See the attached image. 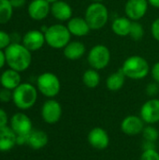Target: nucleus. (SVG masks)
<instances>
[{
    "label": "nucleus",
    "mask_w": 159,
    "mask_h": 160,
    "mask_svg": "<svg viewBox=\"0 0 159 160\" xmlns=\"http://www.w3.org/2000/svg\"><path fill=\"white\" fill-rule=\"evenodd\" d=\"M51 14L59 22H67L72 18L73 10L67 2L59 0L51 5Z\"/></svg>",
    "instance_id": "nucleus-16"
},
{
    "label": "nucleus",
    "mask_w": 159,
    "mask_h": 160,
    "mask_svg": "<svg viewBox=\"0 0 159 160\" xmlns=\"http://www.w3.org/2000/svg\"><path fill=\"white\" fill-rule=\"evenodd\" d=\"M87 141L92 148L97 150H104L110 144V136L103 128L97 127L89 131Z\"/></svg>",
    "instance_id": "nucleus-12"
},
{
    "label": "nucleus",
    "mask_w": 159,
    "mask_h": 160,
    "mask_svg": "<svg viewBox=\"0 0 159 160\" xmlns=\"http://www.w3.org/2000/svg\"><path fill=\"white\" fill-rule=\"evenodd\" d=\"M142 134L144 138V141H148V142H156L159 138V132L157 128H156L152 125H148L144 127Z\"/></svg>",
    "instance_id": "nucleus-27"
},
{
    "label": "nucleus",
    "mask_w": 159,
    "mask_h": 160,
    "mask_svg": "<svg viewBox=\"0 0 159 160\" xmlns=\"http://www.w3.org/2000/svg\"><path fill=\"white\" fill-rule=\"evenodd\" d=\"M149 5L155 8H159V0H147Z\"/></svg>",
    "instance_id": "nucleus-38"
},
{
    "label": "nucleus",
    "mask_w": 159,
    "mask_h": 160,
    "mask_svg": "<svg viewBox=\"0 0 159 160\" xmlns=\"http://www.w3.org/2000/svg\"><path fill=\"white\" fill-rule=\"evenodd\" d=\"M63 110L61 104L53 98L46 100L41 107V117L43 121L49 125H54L59 122Z\"/></svg>",
    "instance_id": "nucleus-8"
},
{
    "label": "nucleus",
    "mask_w": 159,
    "mask_h": 160,
    "mask_svg": "<svg viewBox=\"0 0 159 160\" xmlns=\"http://www.w3.org/2000/svg\"><path fill=\"white\" fill-rule=\"evenodd\" d=\"M92 2H102L103 0H91Z\"/></svg>",
    "instance_id": "nucleus-40"
},
{
    "label": "nucleus",
    "mask_w": 159,
    "mask_h": 160,
    "mask_svg": "<svg viewBox=\"0 0 159 160\" xmlns=\"http://www.w3.org/2000/svg\"><path fill=\"white\" fill-rule=\"evenodd\" d=\"M37 88L32 83L22 82L12 91V101L18 109L26 111L36 104L37 100Z\"/></svg>",
    "instance_id": "nucleus-2"
},
{
    "label": "nucleus",
    "mask_w": 159,
    "mask_h": 160,
    "mask_svg": "<svg viewBox=\"0 0 159 160\" xmlns=\"http://www.w3.org/2000/svg\"><path fill=\"white\" fill-rule=\"evenodd\" d=\"M86 52L85 45L79 40L70 41L64 49L63 53L64 56L70 61H77L81 59Z\"/></svg>",
    "instance_id": "nucleus-18"
},
{
    "label": "nucleus",
    "mask_w": 159,
    "mask_h": 160,
    "mask_svg": "<svg viewBox=\"0 0 159 160\" xmlns=\"http://www.w3.org/2000/svg\"><path fill=\"white\" fill-rule=\"evenodd\" d=\"M28 135H17L16 144L17 145H21V146L27 144L28 143Z\"/></svg>",
    "instance_id": "nucleus-35"
},
{
    "label": "nucleus",
    "mask_w": 159,
    "mask_h": 160,
    "mask_svg": "<svg viewBox=\"0 0 159 160\" xmlns=\"http://www.w3.org/2000/svg\"><path fill=\"white\" fill-rule=\"evenodd\" d=\"M37 88L44 97L53 98L61 91V82L56 74L43 72L37 79Z\"/></svg>",
    "instance_id": "nucleus-6"
},
{
    "label": "nucleus",
    "mask_w": 159,
    "mask_h": 160,
    "mask_svg": "<svg viewBox=\"0 0 159 160\" xmlns=\"http://www.w3.org/2000/svg\"><path fill=\"white\" fill-rule=\"evenodd\" d=\"M147 0H127L125 4V14L131 21H140L148 11Z\"/></svg>",
    "instance_id": "nucleus-10"
},
{
    "label": "nucleus",
    "mask_w": 159,
    "mask_h": 160,
    "mask_svg": "<svg viewBox=\"0 0 159 160\" xmlns=\"http://www.w3.org/2000/svg\"><path fill=\"white\" fill-rule=\"evenodd\" d=\"M13 10L9 0H0V24H6L11 20Z\"/></svg>",
    "instance_id": "nucleus-25"
},
{
    "label": "nucleus",
    "mask_w": 159,
    "mask_h": 160,
    "mask_svg": "<svg viewBox=\"0 0 159 160\" xmlns=\"http://www.w3.org/2000/svg\"><path fill=\"white\" fill-rule=\"evenodd\" d=\"M140 160H159V153L157 149L143 150Z\"/></svg>",
    "instance_id": "nucleus-29"
},
{
    "label": "nucleus",
    "mask_w": 159,
    "mask_h": 160,
    "mask_svg": "<svg viewBox=\"0 0 159 160\" xmlns=\"http://www.w3.org/2000/svg\"><path fill=\"white\" fill-rule=\"evenodd\" d=\"M67 27L71 36L84 37L89 34L91 28L84 17H72L67 22Z\"/></svg>",
    "instance_id": "nucleus-17"
},
{
    "label": "nucleus",
    "mask_w": 159,
    "mask_h": 160,
    "mask_svg": "<svg viewBox=\"0 0 159 160\" xmlns=\"http://www.w3.org/2000/svg\"><path fill=\"white\" fill-rule=\"evenodd\" d=\"M11 43H12L11 35H9L8 33L3 30H0V50L5 51Z\"/></svg>",
    "instance_id": "nucleus-28"
},
{
    "label": "nucleus",
    "mask_w": 159,
    "mask_h": 160,
    "mask_svg": "<svg viewBox=\"0 0 159 160\" xmlns=\"http://www.w3.org/2000/svg\"><path fill=\"white\" fill-rule=\"evenodd\" d=\"M140 116L145 124L154 125L159 122V99L152 98L145 101L140 110Z\"/></svg>",
    "instance_id": "nucleus-9"
},
{
    "label": "nucleus",
    "mask_w": 159,
    "mask_h": 160,
    "mask_svg": "<svg viewBox=\"0 0 159 160\" xmlns=\"http://www.w3.org/2000/svg\"><path fill=\"white\" fill-rule=\"evenodd\" d=\"M0 85H1V74H0Z\"/></svg>",
    "instance_id": "nucleus-41"
},
{
    "label": "nucleus",
    "mask_w": 159,
    "mask_h": 160,
    "mask_svg": "<svg viewBox=\"0 0 159 160\" xmlns=\"http://www.w3.org/2000/svg\"><path fill=\"white\" fill-rule=\"evenodd\" d=\"M151 33L153 38L159 41V18L156 19L151 25Z\"/></svg>",
    "instance_id": "nucleus-32"
},
{
    "label": "nucleus",
    "mask_w": 159,
    "mask_h": 160,
    "mask_svg": "<svg viewBox=\"0 0 159 160\" xmlns=\"http://www.w3.org/2000/svg\"><path fill=\"white\" fill-rule=\"evenodd\" d=\"M108 8L102 2H92L85 9L84 19L89 24L91 30H99L103 28L109 21Z\"/></svg>",
    "instance_id": "nucleus-4"
},
{
    "label": "nucleus",
    "mask_w": 159,
    "mask_h": 160,
    "mask_svg": "<svg viewBox=\"0 0 159 160\" xmlns=\"http://www.w3.org/2000/svg\"><path fill=\"white\" fill-rule=\"evenodd\" d=\"M9 127L17 135H28L33 130L32 121L24 112H16L9 120Z\"/></svg>",
    "instance_id": "nucleus-11"
},
{
    "label": "nucleus",
    "mask_w": 159,
    "mask_h": 160,
    "mask_svg": "<svg viewBox=\"0 0 159 160\" xmlns=\"http://www.w3.org/2000/svg\"><path fill=\"white\" fill-rule=\"evenodd\" d=\"M21 72L7 68L1 73V86L13 91L22 83Z\"/></svg>",
    "instance_id": "nucleus-20"
},
{
    "label": "nucleus",
    "mask_w": 159,
    "mask_h": 160,
    "mask_svg": "<svg viewBox=\"0 0 159 160\" xmlns=\"http://www.w3.org/2000/svg\"><path fill=\"white\" fill-rule=\"evenodd\" d=\"M111 57V51L106 45L96 44L87 53V62L92 68L99 71L108 67Z\"/></svg>",
    "instance_id": "nucleus-7"
},
{
    "label": "nucleus",
    "mask_w": 159,
    "mask_h": 160,
    "mask_svg": "<svg viewBox=\"0 0 159 160\" xmlns=\"http://www.w3.org/2000/svg\"><path fill=\"white\" fill-rule=\"evenodd\" d=\"M12 100V91L2 87L0 89V102L8 103Z\"/></svg>",
    "instance_id": "nucleus-30"
},
{
    "label": "nucleus",
    "mask_w": 159,
    "mask_h": 160,
    "mask_svg": "<svg viewBox=\"0 0 159 160\" xmlns=\"http://www.w3.org/2000/svg\"><path fill=\"white\" fill-rule=\"evenodd\" d=\"M144 36V27L139 21H132L129 37L135 41L142 40Z\"/></svg>",
    "instance_id": "nucleus-26"
},
{
    "label": "nucleus",
    "mask_w": 159,
    "mask_h": 160,
    "mask_svg": "<svg viewBox=\"0 0 159 160\" xmlns=\"http://www.w3.org/2000/svg\"><path fill=\"white\" fill-rule=\"evenodd\" d=\"M82 80L83 84L87 88L94 89V88H97L100 83V74L98 70L91 68L89 69H86L83 72Z\"/></svg>",
    "instance_id": "nucleus-24"
},
{
    "label": "nucleus",
    "mask_w": 159,
    "mask_h": 160,
    "mask_svg": "<svg viewBox=\"0 0 159 160\" xmlns=\"http://www.w3.org/2000/svg\"><path fill=\"white\" fill-rule=\"evenodd\" d=\"M151 75H152V78L154 80V82L159 83V61L155 63L152 68H151Z\"/></svg>",
    "instance_id": "nucleus-33"
},
{
    "label": "nucleus",
    "mask_w": 159,
    "mask_h": 160,
    "mask_svg": "<svg viewBox=\"0 0 159 160\" xmlns=\"http://www.w3.org/2000/svg\"><path fill=\"white\" fill-rule=\"evenodd\" d=\"M8 124V116L5 110L0 108V128L7 127Z\"/></svg>",
    "instance_id": "nucleus-34"
},
{
    "label": "nucleus",
    "mask_w": 159,
    "mask_h": 160,
    "mask_svg": "<svg viewBox=\"0 0 159 160\" xmlns=\"http://www.w3.org/2000/svg\"><path fill=\"white\" fill-rule=\"evenodd\" d=\"M126 75L120 68L115 72L111 73L106 80V86L112 92H117L123 88L126 82Z\"/></svg>",
    "instance_id": "nucleus-22"
},
{
    "label": "nucleus",
    "mask_w": 159,
    "mask_h": 160,
    "mask_svg": "<svg viewBox=\"0 0 159 160\" xmlns=\"http://www.w3.org/2000/svg\"><path fill=\"white\" fill-rule=\"evenodd\" d=\"M132 21L126 17H117L112 22V32L119 37H127L129 36L130 27Z\"/></svg>",
    "instance_id": "nucleus-23"
},
{
    "label": "nucleus",
    "mask_w": 159,
    "mask_h": 160,
    "mask_svg": "<svg viewBox=\"0 0 159 160\" xmlns=\"http://www.w3.org/2000/svg\"><path fill=\"white\" fill-rule=\"evenodd\" d=\"M22 43L30 52L38 51L46 43L45 35L41 30H37V29L29 30L23 35L22 38Z\"/></svg>",
    "instance_id": "nucleus-13"
},
{
    "label": "nucleus",
    "mask_w": 159,
    "mask_h": 160,
    "mask_svg": "<svg viewBox=\"0 0 159 160\" xmlns=\"http://www.w3.org/2000/svg\"><path fill=\"white\" fill-rule=\"evenodd\" d=\"M6 62L9 68L23 72L29 68L32 63V52L22 43L12 42L5 51Z\"/></svg>",
    "instance_id": "nucleus-1"
},
{
    "label": "nucleus",
    "mask_w": 159,
    "mask_h": 160,
    "mask_svg": "<svg viewBox=\"0 0 159 160\" xmlns=\"http://www.w3.org/2000/svg\"><path fill=\"white\" fill-rule=\"evenodd\" d=\"M12 7L14 8H22L25 3H26V0H9Z\"/></svg>",
    "instance_id": "nucleus-36"
},
{
    "label": "nucleus",
    "mask_w": 159,
    "mask_h": 160,
    "mask_svg": "<svg viewBox=\"0 0 159 160\" xmlns=\"http://www.w3.org/2000/svg\"><path fill=\"white\" fill-rule=\"evenodd\" d=\"M145 90H146V94L149 97L154 98V97H156L159 93V83L156 82H150V83L147 84Z\"/></svg>",
    "instance_id": "nucleus-31"
},
{
    "label": "nucleus",
    "mask_w": 159,
    "mask_h": 160,
    "mask_svg": "<svg viewBox=\"0 0 159 160\" xmlns=\"http://www.w3.org/2000/svg\"><path fill=\"white\" fill-rule=\"evenodd\" d=\"M144 127H145V123L141 118V116H137V115H128L125 117L120 125L122 132L128 136H135V135L142 134Z\"/></svg>",
    "instance_id": "nucleus-14"
},
{
    "label": "nucleus",
    "mask_w": 159,
    "mask_h": 160,
    "mask_svg": "<svg viewBox=\"0 0 159 160\" xmlns=\"http://www.w3.org/2000/svg\"><path fill=\"white\" fill-rule=\"evenodd\" d=\"M46 1L52 5V4H53V3H55V2H57V1H59V0H46Z\"/></svg>",
    "instance_id": "nucleus-39"
},
{
    "label": "nucleus",
    "mask_w": 159,
    "mask_h": 160,
    "mask_svg": "<svg viewBox=\"0 0 159 160\" xmlns=\"http://www.w3.org/2000/svg\"><path fill=\"white\" fill-rule=\"evenodd\" d=\"M49 142V137L46 132L39 129H33L28 135L27 145L34 150L44 148Z\"/></svg>",
    "instance_id": "nucleus-21"
},
{
    "label": "nucleus",
    "mask_w": 159,
    "mask_h": 160,
    "mask_svg": "<svg viewBox=\"0 0 159 160\" xmlns=\"http://www.w3.org/2000/svg\"><path fill=\"white\" fill-rule=\"evenodd\" d=\"M121 69L126 77L131 80H142L146 78L151 71L148 61L141 55L128 56L124 61Z\"/></svg>",
    "instance_id": "nucleus-3"
},
{
    "label": "nucleus",
    "mask_w": 159,
    "mask_h": 160,
    "mask_svg": "<svg viewBox=\"0 0 159 160\" xmlns=\"http://www.w3.org/2000/svg\"><path fill=\"white\" fill-rule=\"evenodd\" d=\"M27 13L34 21H42L51 13V4L46 0H32L27 6Z\"/></svg>",
    "instance_id": "nucleus-15"
},
{
    "label": "nucleus",
    "mask_w": 159,
    "mask_h": 160,
    "mask_svg": "<svg viewBox=\"0 0 159 160\" xmlns=\"http://www.w3.org/2000/svg\"><path fill=\"white\" fill-rule=\"evenodd\" d=\"M17 134L8 126L0 128V152H8L16 144Z\"/></svg>",
    "instance_id": "nucleus-19"
},
{
    "label": "nucleus",
    "mask_w": 159,
    "mask_h": 160,
    "mask_svg": "<svg viewBox=\"0 0 159 160\" xmlns=\"http://www.w3.org/2000/svg\"><path fill=\"white\" fill-rule=\"evenodd\" d=\"M5 65H7L5 52H4L3 50H0V69L3 68Z\"/></svg>",
    "instance_id": "nucleus-37"
},
{
    "label": "nucleus",
    "mask_w": 159,
    "mask_h": 160,
    "mask_svg": "<svg viewBox=\"0 0 159 160\" xmlns=\"http://www.w3.org/2000/svg\"><path fill=\"white\" fill-rule=\"evenodd\" d=\"M46 44L52 49H64L71 40V34L67 25L62 23H54L47 27L44 32Z\"/></svg>",
    "instance_id": "nucleus-5"
}]
</instances>
